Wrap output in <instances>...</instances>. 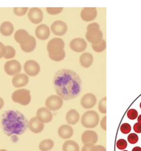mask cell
Listing matches in <instances>:
<instances>
[{
	"instance_id": "6da1fadb",
	"label": "cell",
	"mask_w": 141,
	"mask_h": 151,
	"mask_svg": "<svg viewBox=\"0 0 141 151\" xmlns=\"http://www.w3.org/2000/svg\"><path fill=\"white\" fill-rule=\"evenodd\" d=\"M53 87L57 96L69 101L79 96L82 90V82L79 75L69 69H61L55 73Z\"/></svg>"
},
{
	"instance_id": "7a4b0ae2",
	"label": "cell",
	"mask_w": 141,
	"mask_h": 151,
	"mask_svg": "<svg viewBox=\"0 0 141 151\" xmlns=\"http://www.w3.org/2000/svg\"><path fill=\"white\" fill-rule=\"evenodd\" d=\"M2 129L7 136L21 135L28 128V122L24 114L17 110L5 111L2 115Z\"/></svg>"
},
{
	"instance_id": "3957f363",
	"label": "cell",
	"mask_w": 141,
	"mask_h": 151,
	"mask_svg": "<svg viewBox=\"0 0 141 151\" xmlns=\"http://www.w3.org/2000/svg\"><path fill=\"white\" fill-rule=\"evenodd\" d=\"M65 43L61 38H53L48 43L47 51L49 58L53 61H61L65 57Z\"/></svg>"
},
{
	"instance_id": "277c9868",
	"label": "cell",
	"mask_w": 141,
	"mask_h": 151,
	"mask_svg": "<svg viewBox=\"0 0 141 151\" xmlns=\"http://www.w3.org/2000/svg\"><path fill=\"white\" fill-rule=\"evenodd\" d=\"M81 122L82 126H84L85 128H95L99 122V116L95 111H87L82 116Z\"/></svg>"
},
{
	"instance_id": "5b68a950",
	"label": "cell",
	"mask_w": 141,
	"mask_h": 151,
	"mask_svg": "<svg viewBox=\"0 0 141 151\" xmlns=\"http://www.w3.org/2000/svg\"><path fill=\"white\" fill-rule=\"evenodd\" d=\"M12 101L22 105H27L31 102L30 91L25 88H21L15 91L12 95Z\"/></svg>"
},
{
	"instance_id": "8992f818",
	"label": "cell",
	"mask_w": 141,
	"mask_h": 151,
	"mask_svg": "<svg viewBox=\"0 0 141 151\" xmlns=\"http://www.w3.org/2000/svg\"><path fill=\"white\" fill-rule=\"evenodd\" d=\"M63 105V99L57 95L49 96L45 101V106L50 111H56Z\"/></svg>"
},
{
	"instance_id": "52a82bcc",
	"label": "cell",
	"mask_w": 141,
	"mask_h": 151,
	"mask_svg": "<svg viewBox=\"0 0 141 151\" xmlns=\"http://www.w3.org/2000/svg\"><path fill=\"white\" fill-rule=\"evenodd\" d=\"M21 69L22 68H21L20 63L16 60L7 61L4 64V71L9 76L17 75L20 73Z\"/></svg>"
},
{
	"instance_id": "ba28073f",
	"label": "cell",
	"mask_w": 141,
	"mask_h": 151,
	"mask_svg": "<svg viewBox=\"0 0 141 151\" xmlns=\"http://www.w3.org/2000/svg\"><path fill=\"white\" fill-rule=\"evenodd\" d=\"M24 68L27 75L31 76H35L40 72V66L35 60H29L25 62Z\"/></svg>"
},
{
	"instance_id": "9c48e42d",
	"label": "cell",
	"mask_w": 141,
	"mask_h": 151,
	"mask_svg": "<svg viewBox=\"0 0 141 151\" xmlns=\"http://www.w3.org/2000/svg\"><path fill=\"white\" fill-rule=\"evenodd\" d=\"M67 24L61 20H56L53 22L50 27V31H52L53 34L56 36H62L67 32Z\"/></svg>"
},
{
	"instance_id": "30bf717a",
	"label": "cell",
	"mask_w": 141,
	"mask_h": 151,
	"mask_svg": "<svg viewBox=\"0 0 141 151\" xmlns=\"http://www.w3.org/2000/svg\"><path fill=\"white\" fill-rule=\"evenodd\" d=\"M71 50L76 52H82L87 47V43L83 38H74L69 43Z\"/></svg>"
},
{
	"instance_id": "8fae6325",
	"label": "cell",
	"mask_w": 141,
	"mask_h": 151,
	"mask_svg": "<svg viewBox=\"0 0 141 151\" xmlns=\"http://www.w3.org/2000/svg\"><path fill=\"white\" fill-rule=\"evenodd\" d=\"M27 17L29 20L34 24H39L43 20V12L41 9L38 7H32L27 13Z\"/></svg>"
},
{
	"instance_id": "7c38bea8",
	"label": "cell",
	"mask_w": 141,
	"mask_h": 151,
	"mask_svg": "<svg viewBox=\"0 0 141 151\" xmlns=\"http://www.w3.org/2000/svg\"><path fill=\"white\" fill-rule=\"evenodd\" d=\"M96 103H97V98L93 93H86L81 99V105L85 109L94 108Z\"/></svg>"
},
{
	"instance_id": "4fadbf2b",
	"label": "cell",
	"mask_w": 141,
	"mask_h": 151,
	"mask_svg": "<svg viewBox=\"0 0 141 151\" xmlns=\"http://www.w3.org/2000/svg\"><path fill=\"white\" fill-rule=\"evenodd\" d=\"M85 38L88 42L91 43V44H98L100 41L103 40V32L100 29L87 31L85 34Z\"/></svg>"
},
{
	"instance_id": "5bb4252c",
	"label": "cell",
	"mask_w": 141,
	"mask_h": 151,
	"mask_svg": "<svg viewBox=\"0 0 141 151\" xmlns=\"http://www.w3.org/2000/svg\"><path fill=\"white\" fill-rule=\"evenodd\" d=\"M36 46V40L34 36L30 35L24 40L20 44L21 49L24 51V52H32L34 51Z\"/></svg>"
},
{
	"instance_id": "9a60e30c",
	"label": "cell",
	"mask_w": 141,
	"mask_h": 151,
	"mask_svg": "<svg viewBox=\"0 0 141 151\" xmlns=\"http://www.w3.org/2000/svg\"><path fill=\"white\" fill-rule=\"evenodd\" d=\"M36 117L44 124V123H48L53 120V114L46 107H42L36 111Z\"/></svg>"
},
{
	"instance_id": "2e32d148",
	"label": "cell",
	"mask_w": 141,
	"mask_h": 151,
	"mask_svg": "<svg viewBox=\"0 0 141 151\" xmlns=\"http://www.w3.org/2000/svg\"><path fill=\"white\" fill-rule=\"evenodd\" d=\"M97 17V9L95 7H84L81 12V18L85 22L93 21Z\"/></svg>"
},
{
	"instance_id": "e0dca14e",
	"label": "cell",
	"mask_w": 141,
	"mask_h": 151,
	"mask_svg": "<svg viewBox=\"0 0 141 151\" xmlns=\"http://www.w3.org/2000/svg\"><path fill=\"white\" fill-rule=\"evenodd\" d=\"M98 137L96 132L93 130H86L82 135V142L84 145L86 144H92L94 145L97 143Z\"/></svg>"
},
{
	"instance_id": "ac0fdd59",
	"label": "cell",
	"mask_w": 141,
	"mask_h": 151,
	"mask_svg": "<svg viewBox=\"0 0 141 151\" xmlns=\"http://www.w3.org/2000/svg\"><path fill=\"white\" fill-rule=\"evenodd\" d=\"M12 84L15 88H22L26 86L28 84L29 79L26 74L24 73H19L17 75L13 76L12 78Z\"/></svg>"
},
{
	"instance_id": "d6986e66",
	"label": "cell",
	"mask_w": 141,
	"mask_h": 151,
	"mask_svg": "<svg viewBox=\"0 0 141 151\" xmlns=\"http://www.w3.org/2000/svg\"><path fill=\"white\" fill-rule=\"evenodd\" d=\"M28 128L34 134H39L41 133L44 128V124L40 120L37 119V117H33L31 118L28 122Z\"/></svg>"
},
{
	"instance_id": "ffe728a7",
	"label": "cell",
	"mask_w": 141,
	"mask_h": 151,
	"mask_svg": "<svg viewBox=\"0 0 141 151\" xmlns=\"http://www.w3.org/2000/svg\"><path fill=\"white\" fill-rule=\"evenodd\" d=\"M50 29L49 27L45 25V24H40L35 28V36L38 38L40 40H45L50 35Z\"/></svg>"
},
{
	"instance_id": "44dd1931",
	"label": "cell",
	"mask_w": 141,
	"mask_h": 151,
	"mask_svg": "<svg viewBox=\"0 0 141 151\" xmlns=\"http://www.w3.org/2000/svg\"><path fill=\"white\" fill-rule=\"evenodd\" d=\"M58 136L62 139H69L74 134V129L69 125H63L58 129Z\"/></svg>"
},
{
	"instance_id": "7402d4cb",
	"label": "cell",
	"mask_w": 141,
	"mask_h": 151,
	"mask_svg": "<svg viewBox=\"0 0 141 151\" xmlns=\"http://www.w3.org/2000/svg\"><path fill=\"white\" fill-rule=\"evenodd\" d=\"M65 119L69 125H76L80 120V114L76 109H70L66 113Z\"/></svg>"
},
{
	"instance_id": "603a6c76",
	"label": "cell",
	"mask_w": 141,
	"mask_h": 151,
	"mask_svg": "<svg viewBox=\"0 0 141 151\" xmlns=\"http://www.w3.org/2000/svg\"><path fill=\"white\" fill-rule=\"evenodd\" d=\"M79 62L81 65L85 68H88L92 65L94 62V57L91 53L85 52L80 55Z\"/></svg>"
},
{
	"instance_id": "cb8c5ba5",
	"label": "cell",
	"mask_w": 141,
	"mask_h": 151,
	"mask_svg": "<svg viewBox=\"0 0 141 151\" xmlns=\"http://www.w3.org/2000/svg\"><path fill=\"white\" fill-rule=\"evenodd\" d=\"M14 32V26L11 22L5 21L0 25V33L4 36H10Z\"/></svg>"
},
{
	"instance_id": "d4e9b609",
	"label": "cell",
	"mask_w": 141,
	"mask_h": 151,
	"mask_svg": "<svg viewBox=\"0 0 141 151\" xmlns=\"http://www.w3.org/2000/svg\"><path fill=\"white\" fill-rule=\"evenodd\" d=\"M79 145L72 140H68L62 145V151H79Z\"/></svg>"
},
{
	"instance_id": "484cf974",
	"label": "cell",
	"mask_w": 141,
	"mask_h": 151,
	"mask_svg": "<svg viewBox=\"0 0 141 151\" xmlns=\"http://www.w3.org/2000/svg\"><path fill=\"white\" fill-rule=\"evenodd\" d=\"M27 36H29V34H28V32H27L26 30L24 29L18 30V31L15 32V35H14L15 41L17 42L18 44H20Z\"/></svg>"
},
{
	"instance_id": "4316f807",
	"label": "cell",
	"mask_w": 141,
	"mask_h": 151,
	"mask_svg": "<svg viewBox=\"0 0 141 151\" xmlns=\"http://www.w3.org/2000/svg\"><path fill=\"white\" fill-rule=\"evenodd\" d=\"M54 142L53 140L45 139L43 140L39 145V149L40 151H49L53 148Z\"/></svg>"
},
{
	"instance_id": "83f0119b",
	"label": "cell",
	"mask_w": 141,
	"mask_h": 151,
	"mask_svg": "<svg viewBox=\"0 0 141 151\" xmlns=\"http://www.w3.org/2000/svg\"><path fill=\"white\" fill-rule=\"evenodd\" d=\"M106 41L103 40L102 41H100L99 43L95 44H92V48L94 50L95 52H102L104 50L106 49Z\"/></svg>"
},
{
	"instance_id": "f1b7e54d",
	"label": "cell",
	"mask_w": 141,
	"mask_h": 151,
	"mask_svg": "<svg viewBox=\"0 0 141 151\" xmlns=\"http://www.w3.org/2000/svg\"><path fill=\"white\" fill-rule=\"evenodd\" d=\"M15 55V48L12 46H6V52L4 55L5 59H12Z\"/></svg>"
},
{
	"instance_id": "f546056e",
	"label": "cell",
	"mask_w": 141,
	"mask_h": 151,
	"mask_svg": "<svg viewBox=\"0 0 141 151\" xmlns=\"http://www.w3.org/2000/svg\"><path fill=\"white\" fill-rule=\"evenodd\" d=\"M106 97H103L98 103V110L101 113L105 114L106 113Z\"/></svg>"
},
{
	"instance_id": "4dcf8cb0",
	"label": "cell",
	"mask_w": 141,
	"mask_h": 151,
	"mask_svg": "<svg viewBox=\"0 0 141 151\" xmlns=\"http://www.w3.org/2000/svg\"><path fill=\"white\" fill-rule=\"evenodd\" d=\"M46 11L50 15H58V14H60L63 11V7H47Z\"/></svg>"
},
{
	"instance_id": "1f68e13d",
	"label": "cell",
	"mask_w": 141,
	"mask_h": 151,
	"mask_svg": "<svg viewBox=\"0 0 141 151\" xmlns=\"http://www.w3.org/2000/svg\"><path fill=\"white\" fill-rule=\"evenodd\" d=\"M28 11L27 7H15L14 8V13L17 16H23Z\"/></svg>"
},
{
	"instance_id": "d6a6232c",
	"label": "cell",
	"mask_w": 141,
	"mask_h": 151,
	"mask_svg": "<svg viewBox=\"0 0 141 151\" xmlns=\"http://www.w3.org/2000/svg\"><path fill=\"white\" fill-rule=\"evenodd\" d=\"M127 117L129 118L130 120H135L136 119L137 117H138V112L134 109H131L128 110L127 113Z\"/></svg>"
},
{
	"instance_id": "836d02e7",
	"label": "cell",
	"mask_w": 141,
	"mask_h": 151,
	"mask_svg": "<svg viewBox=\"0 0 141 151\" xmlns=\"http://www.w3.org/2000/svg\"><path fill=\"white\" fill-rule=\"evenodd\" d=\"M132 130V127L128 123H124L123 125L120 126V131L124 134H129Z\"/></svg>"
},
{
	"instance_id": "e575fe53",
	"label": "cell",
	"mask_w": 141,
	"mask_h": 151,
	"mask_svg": "<svg viewBox=\"0 0 141 151\" xmlns=\"http://www.w3.org/2000/svg\"><path fill=\"white\" fill-rule=\"evenodd\" d=\"M139 137L137 134H130L127 137V141L128 142L131 143V144H135V143L138 142Z\"/></svg>"
},
{
	"instance_id": "d590c367",
	"label": "cell",
	"mask_w": 141,
	"mask_h": 151,
	"mask_svg": "<svg viewBox=\"0 0 141 151\" xmlns=\"http://www.w3.org/2000/svg\"><path fill=\"white\" fill-rule=\"evenodd\" d=\"M116 146L119 150H124L127 146V142L124 139L118 140L117 142H116Z\"/></svg>"
},
{
	"instance_id": "8d00e7d4",
	"label": "cell",
	"mask_w": 141,
	"mask_h": 151,
	"mask_svg": "<svg viewBox=\"0 0 141 151\" xmlns=\"http://www.w3.org/2000/svg\"><path fill=\"white\" fill-rule=\"evenodd\" d=\"M99 29V25L97 23H93L89 24L87 26V31H91V30Z\"/></svg>"
},
{
	"instance_id": "74e56055",
	"label": "cell",
	"mask_w": 141,
	"mask_h": 151,
	"mask_svg": "<svg viewBox=\"0 0 141 151\" xmlns=\"http://www.w3.org/2000/svg\"><path fill=\"white\" fill-rule=\"evenodd\" d=\"M6 52V46L0 42V59L3 58Z\"/></svg>"
},
{
	"instance_id": "f35d334b",
	"label": "cell",
	"mask_w": 141,
	"mask_h": 151,
	"mask_svg": "<svg viewBox=\"0 0 141 151\" xmlns=\"http://www.w3.org/2000/svg\"><path fill=\"white\" fill-rule=\"evenodd\" d=\"M94 145L92 144H86V145H83L82 149V151H93V149H94Z\"/></svg>"
},
{
	"instance_id": "ab89813d",
	"label": "cell",
	"mask_w": 141,
	"mask_h": 151,
	"mask_svg": "<svg viewBox=\"0 0 141 151\" xmlns=\"http://www.w3.org/2000/svg\"><path fill=\"white\" fill-rule=\"evenodd\" d=\"M133 129L135 130V133H138V134H141V124H140L139 122L135 123L134 126H133Z\"/></svg>"
},
{
	"instance_id": "60d3db41",
	"label": "cell",
	"mask_w": 141,
	"mask_h": 151,
	"mask_svg": "<svg viewBox=\"0 0 141 151\" xmlns=\"http://www.w3.org/2000/svg\"><path fill=\"white\" fill-rule=\"evenodd\" d=\"M93 151H106V150L103 145H94Z\"/></svg>"
},
{
	"instance_id": "b9f144b4",
	"label": "cell",
	"mask_w": 141,
	"mask_h": 151,
	"mask_svg": "<svg viewBox=\"0 0 141 151\" xmlns=\"http://www.w3.org/2000/svg\"><path fill=\"white\" fill-rule=\"evenodd\" d=\"M106 116H104L102 121H101V127L103 129V130H106Z\"/></svg>"
},
{
	"instance_id": "7bdbcfd3",
	"label": "cell",
	"mask_w": 141,
	"mask_h": 151,
	"mask_svg": "<svg viewBox=\"0 0 141 151\" xmlns=\"http://www.w3.org/2000/svg\"><path fill=\"white\" fill-rule=\"evenodd\" d=\"M3 105H4V101L2 97H0V109L3 107Z\"/></svg>"
},
{
	"instance_id": "ee69618b",
	"label": "cell",
	"mask_w": 141,
	"mask_h": 151,
	"mask_svg": "<svg viewBox=\"0 0 141 151\" xmlns=\"http://www.w3.org/2000/svg\"><path fill=\"white\" fill-rule=\"evenodd\" d=\"M132 151H141V148L139 146H135L132 149Z\"/></svg>"
},
{
	"instance_id": "f6af8a7d",
	"label": "cell",
	"mask_w": 141,
	"mask_h": 151,
	"mask_svg": "<svg viewBox=\"0 0 141 151\" xmlns=\"http://www.w3.org/2000/svg\"><path fill=\"white\" fill-rule=\"evenodd\" d=\"M137 120H138L139 123H140V124H141V115L138 116V117H137Z\"/></svg>"
},
{
	"instance_id": "bcb514c9",
	"label": "cell",
	"mask_w": 141,
	"mask_h": 151,
	"mask_svg": "<svg viewBox=\"0 0 141 151\" xmlns=\"http://www.w3.org/2000/svg\"><path fill=\"white\" fill-rule=\"evenodd\" d=\"M0 151H7V150H0Z\"/></svg>"
},
{
	"instance_id": "7dc6e473",
	"label": "cell",
	"mask_w": 141,
	"mask_h": 151,
	"mask_svg": "<svg viewBox=\"0 0 141 151\" xmlns=\"http://www.w3.org/2000/svg\"><path fill=\"white\" fill-rule=\"evenodd\" d=\"M140 109H141V102H140Z\"/></svg>"
},
{
	"instance_id": "c3c4849f",
	"label": "cell",
	"mask_w": 141,
	"mask_h": 151,
	"mask_svg": "<svg viewBox=\"0 0 141 151\" xmlns=\"http://www.w3.org/2000/svg\"><path fill=\"white\" fill-rule=\"evenodd\" d=\"M123 151H127V150H123Z\"/></svg>"
}]
</instances>
